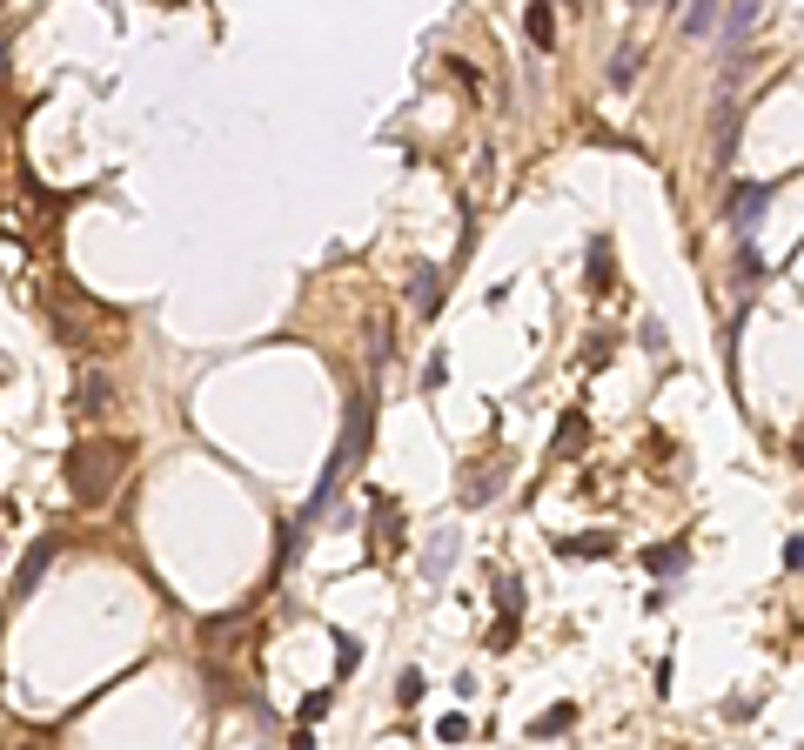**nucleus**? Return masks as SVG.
<instances>
[{"label":"nucleus","instance_id":"1","mask_svg":"<svg viewBox=\"0 0 804 750\" xmlns=\"http://www.w3.org/2000/svg\"><path fill=\"white\" fill-rule=\"evenodd\" d=\"M121 469H128V442L114 436H81L74 442V456H67V483H74V503L101 509L121 483Z\"/></svg>","mask_w":804,"mask_h":750},{"label":"nucleus","instance_id":"2","mask_svg":"<svg viewBox=\"0 0 804 750\" xmlns=\"http://www.w3.org/2000/svg\"><path fill=\"white\" fill-rule=\"evenodd\" d=\"M771 195H778L771 181H731V188H724V221H731L737 242H751V235H758V221H764V208H771Z\"/></svg>","mask_w":804,"mask_h":750},{"label":"nucleus","instance_id":"3","mask_svg":"<svg viewBox=\"0 0 804 750\" xmlns=\"http://www.w3.org/2000/svg\"><path fill=\"white\" fill-rule=\"evenodd\" d=\"M369 429H376V389H356L349 396V422H342V442H335V463L342 469L369 456Z\"/></svg>","mask_w":804,"mask_h":750},{"label":"nucleus","instance_id":"4","mask_svg":"<svg viewBox=\"0 0 804 750\" xmlns=\"http://www.w3.org/2000/svg\"><path fill=\"white\" fill-rule=\"evenodd\" d=\"M496 610H503V623H496V637H490V650H510V637H516V617H523V576H503L496 570Z\"/></svg>","mask_w":804,"mask_h":750},{"label":"nucleus","instance_id":"5","mask_svg":"<svg viewBox=\"0 0 804 750\" xmlns=\"http://www.w3.org/2000/svg\"><path fill=\"white\" fill-rule=\"evenodd\" d=\"M54 550H61V536H41V543L27 550V563H21V570H14V603H27V590L41 583V570H47V563H54Z\"/></svg>","mask_w":804,"mask_h":750},{"label":"nucleus","instance_id":"6","mask_svg":"<svg viewBox=\"0 0 804 750\" xmlns=\"http://www.w3.org/2000/svg\"><path fill=\"white\" fill-rule=\"evenodd\" d=\"M409 309L416 315L443 309V268H416V275H409Z\"/></svg>","mask_w":804,"mask_h":750},{"label":"nucleus","instance_id":"7","mask_svg":"<svg viewBox=\"0 0 804 750\" xmlns=\"http://www.w3.org/2000/svg\"><path fill=\"white\" fill-rule=\"evenodd\" d=\"M758 14H764L758 0H737L731 14H724V21H717V34H724V47H731V54H737V47H744V34H751V27H758Z\"/></svg>","mask_w":804,"mask_h":750},{"label":"nucleus","instance_id":"8","mask_svg":"<svg viewBox=\"0 0 804 750\" xmlns=\"http://www.w3.org/2000/svg\"><path fill=\"white\" fill-rule=\"evenodd\" d=\"M449 563H456V530H436V536H429V550H423V576H429V583H443Z\"/></svg>","mask_w":804,"mask_h":750},{"label":"nucleus","instance_id":"9","mask_svg":"<svg viewBox=\"0 0 804 750\" xmlns=\"http://www.w3.org/2000/svg\"><path fill=\"white\" fill-rule=\"evenodd\" d=\"M758 282H764V262H758V248H751V242H737V268H731V288H737V295H758Z\"/></svg>","mask_w":804,"mask_h":750},{"label":"nucleus","instance_id":"10","mask_svg":"<svg viewBox=\"0 0 804 750\" xmlns=\"http://www.w3.org/2000/svg\"><path fill=\"white\" fill-rule=\"evenodd\" d=\"M610 550H617L610 530H583V536H563L557 543V556H610Z\"/></svg>","mask_w":804,"mask_h":750},{"label":"nucleus","instance_id":"11","mask_svg":"<svg viewBox=\"0 0 804 750\" xmlns=\"http://www.w3.org/2000/svg\"><path fill=\"white\" fill-rule=\"evenodd\" d=\"M583 442H590V422L570 409V416L557 422V442H550V449H557V456H583Z\"/></svg>","mask_w":804,"mask_h":750},{"label":"nucleus","instance_id":"12","mask_svg":"<svg viewBox=\"0 0 804 750\" xmlns=\"http://www.w3.org/2000/svg\"><path fill=\"white\" fill-rule=\"evenodd\" d=\"M731 155H737V101H724L717 108V168H731Z\"/></svg>","mask_w":804,"mask_h":750},{"label":"nucleus","instance_id":"13","mask_svg":"<svg viewBox=\"0 0 804 750\" xmlns=\"http://www.w3.org/2000/svg\"><path fill=\"white\" fill-rule=\"evenodd\" d=\"M496 483H503V463H490V469H476V476H469V489H463V503H469V509H483V503H496Z\"/></svg>","mask_w":804,"mask_h":750},{"label":"nucleus","instance_id":"14","mask_svg":"<svg viewBox=\"0 0 804 750\" xmlns=\"http://www.w3.org/2000/svg\"><path fill=\"white\" fill-rule=\"evenodd\" d=\"M684 563H691V550H684V543H670V550L657 543V550H644V570H650V576H677Z\"/></svg>","mask_w":804,"mask_h":750},{"label":"nucleus","instance_id":"15","mask_svg":"<svg viewBox=\"0 0 804 750\" xmlns=\"http://www.w3.org/2000/svg\"><path fill=\"white\" fill-rule=\"evenodd\" d=\"M108 375H88V389H74V409H81V416H101V409H108Z\"/></svg>","mask_w":804,"mask_h":750},{"label":"nucleus","instance_id":"16","mask_svg":"<svg viewBox=\"0 0 804 750\" xmlns=\"http://www.w3.org/2000/svg\"><path fill=\"white\" fill-rule=\"evenodd\" d=\"M717 21H724V7H717V0H691V14H684V34H717Z\"/></svg>","mask_w":804,"mask_h":750},{"label":"nucleus","instance_id":"17","mask_svg":"<svg viewBox=\"0 0 804 750\" xmlns=\"http://www.w3.org/2000/svg\"><path fill=\"white\" fill-rule=\"evenodd\" d=\"M590 288H610V235H590Z\"/></svg>","mask_w":804,"mask_h":750},{"label":"nucleus","instance_id":"18","mask_svg":"<svg viewBox=\"0 0 804 750\" xmlns=\"http://www.w3.org/2000/svg\"><path fill=\"white\" fill-rule=\"evenodd\" d=\"M523 27H530L536 47H557V14H550V7H530V14H523Z\"/></svg>","mask_w":804,"mask_h":750},{"label":"nucleus","instance_id":"19","mask_svg":"<svg viewBox=\"0 0 804 750\" xmlns=\"http://www.w3.org/2000/svg\"><path fill=\"white\" fill-rule=\"evenodd\" d=\"M570 724H577V704H557V710H543V717L530 724V737H557V730H570Z\"/></svg>","mask_w":804,"mask_h":750},{"label":"nucleus","instance_id":"20","mask_svg":"<svg viewBox=\"0 0 804 750\" xmlns=\"http://www.w3.org/2000/svg\"><path fill=\"white\" fill-rule=\"evenodd\" d=\"M335 670H342V677H356V670H362V643L349 637V630H335Z\"/></svg>","mask_w":804,"mask_h":750},{"label":"nucleus","instance_id":"21","mask_svg":"<svg viewBox=\"0 0 804 750\" xmlns=\"http://www.w3.org/2000/svg\"><path fill=\"white\" fill-rule=\"evenodd\" d=\"M376 536H382V550H402V536H396V503H389V496H376Z\"/></svg>","mask_w":804,"mask_h":750},{"label":"nucleus","instance_id":"22","mask_svg":"<svg viewBox=\"0 0 804 750\" xmlns=\"http://www.w3.org/2000/svg\"><path fill=\"white\" fill-rule=\"evenodd\" d=\"M630 81H637V54H617V61H610V88H630Z\"/></svg>","mask_w":804,"mask_h":750},{"label":"nucleus","instance_id":"23","mask_svg":"<svg viewBox=\"0 0 804 750\" xmlns=\"http://www.w3.org/2000/svg\"><path fill=\"white\" fill-rule=\"evenodd\" d=\"M436 737H443V744H463V737H469V717H463V710H449L443 724H436Z\"/></svg>","mask_w":804,"mask_h":750},{"label":"nucleus","instance_id":"24","mask_svg":"<svg viewBox=\"0 0 804 750\" xmlns=\"http://www.w3.org/2000/svg\"><path fill=\"white\" fill-rule=\"evenodd\" d=\"M443 382H449V355L436 349V355L423 362V389H443Z\"/></svg>","mask_w":804,"mask_h":750},{"label":"nucleus","instance_id":"25","mask_svg":"<svg viewBox=\"0 0 804 750\" xmlns=\"http://www.w3.org/2000/svg\"><path fill=\"white\" fill-rule=\"evenodd\" d=\"M322 717H329V690H309L302 697V724H322Z\"/></svg>","mask_w":804,"mask_h":750},{"label":"nucleus","instance_id":"26","mask_svg":"<svg viewBox=\"0 0 804 750\" xmlns=\"http://www.w3.org/2000/svg\"><path fill=\"white\" fill-rule=\"evenodd\" d=\"M396 697H402V704H416V697H423V670H402V677H396Z\"/></svg>","mask_w":804,"mask_h":750},{"label":"nucleus","instance_id":"27","mask_svg":"<svg viewBox=\"0 0 804 750\" xmlns=\"http://www.w3.org/2000/svg\"><path fill=\"white\" fill-rule=\"evenodd\" d=\"M784 570H804V536H791V543H784Z\"/></svg>","mask_w":804,"mask_h":750},{"label":"nucleus","instance_id":"28","mask_svg":"<svg viewBox=\"0 0 804 750\" xmlns=\"http://www.w3.org/2000/svg\"><path fill=\"white\" fill-rule=\"evenodd\" d=\"M289 750H315V737H309V730H295V744Z\"/></svg>","mask_w":804,"mask_h":750},{"label":"nucleus","instance_id":"29","mask_svg":"<svg viewBox=\"0 0 804 750\" xmlns=\"http://www.w3.org/2000/svg\"><path fill=\"white\" fill-rule=\"evenodd\" d=\"M7 61H14V47H7V41H0V81H7Z\"/></svg>","mask_w":804,"mask_h":750},{"label":"nucleus","instance_id":"30","mask_svg":"<svg viewBox=\"0 0 804 750\" xmlns=\"http://www.w3.org/2000/svg\"><path fill=\"white\" fill-rule=\"evenodd\" d=\"M0 375H7V355H0Z\"/></svg>","mask_w":804,"mask_h":750},{"label":"nucleus","instance_id":"31","mask_svg":"<svg viewBox=\"0 0 804 750\" xmlns=\"http://www.w3.org/2000/svg\"><path fill=\"white\" fill-rule=\"evenodd\" d=\"M798 463H804V442H798Z\"/></svg>","mask_w":804,"mask_h":750}]
</instances>
